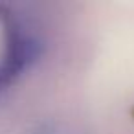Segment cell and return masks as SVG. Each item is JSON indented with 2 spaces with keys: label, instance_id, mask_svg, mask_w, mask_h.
Wrapping results in <instances>:
<instances>
[{
  "label": "cell",
  "instance_id": "1",
  "mask_svg": "<svg viewBox=\"0 0 134 134\" xmlns=\"http://www.w3.org/2000/svg\"><path fill=\"white\" fill-rule=\"evenodd\" d=\"M4 22L6 48L0 61V88L13 83L37 53V42L28 33H22V28L15 19L4 17Z\"/></svg>",
  "mask_w": 134,
  "mask_h": 134
}]
</instances>
